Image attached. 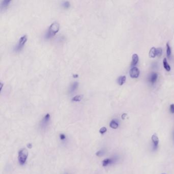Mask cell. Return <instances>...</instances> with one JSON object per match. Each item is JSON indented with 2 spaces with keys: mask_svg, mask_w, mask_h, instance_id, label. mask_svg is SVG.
<instances>
[{
  "mask_svg": "<svg viewBox=\"0 0 174 174\" xmlns=\"http://www.w3.org/2000/svg\"><path fill=\"white\" fill-rule=\"evenodd\" d=\"M60 29V25L59 23L54 22L51 25L49 30L46 34V38H50L55 36L57 33L58 32Z\"/></svg>",
  "mask_w": 174,
  "mask_h": 174,
  "instance_id": "obj_1",
  "label": "cell"
},
{
  "mask_svg": "<svg viewBox=\"0 0 174 174\" xmlns=\"http://www.w3.org/2000/svg\"><path fill=\"white\" fill-rule=\"evenodd\" d=\"M28 156V152L26 148H22L19 152L18 159L20 164H24L26 162Z\"/></svg>",
  "mask_w": 174,
  "mask_h": 174,
  "instance_id": "obj_2",
  "label": "cell"
},
{
  "mask_svg": "<svg viewBox=\"0 0 174 174\" xmlns=\"http://www.w3.org/2000/svg\"><path fill=\"white\" fill-rule=\"evenodd\" d=\"M27 41V36L26 35H24L20 38L19 40V42L18 43L17 46H15L14 50L16 52H19L23 48L25 43H26Z\"/></svg>",
  "mask_w": 174,
  "mask_h": 174,
  "instance_id": "obj_3",
  "label": "cell"
},
{
  "mask_svg": "<svg viewBox=\"0 0 174 174\" xmlns=\"http://www.w3.org/2000/svg\"><path fill=\"white\" fill-rule=\"evenodd\" d=\"M140 72L139 69L136 67H132L130 71L129 74L130 77L132 78H137L138 77Z\"/></svg>",
  "mask_w": 174,
  "mask_h": 174,
  "instance_id": "obj_4",
  "label": "cell"
},
{
  "mask_svg": "<svg viewBox=\"0 0 174 174\" xmlns=\"http://www.w3.org/2000/svg\"><path fill=\"white\" fill-rule=\"evenodd\" d=\"M151 139H152V141H153V143L154 144V146L156 148L158 146V145L159 143V139L157 135V134L156 133H154V134L152 136Z\"/></svg>",
  "mask_w": 174,
  "mask_h": 174,
  "instance_id": "obj_5",
  "label": "cell"
},
{
  "mask_svg": "<svg viewBox=\"0 0 174 174\" xmlns=\"http://www.w3.org/2000/svg\"><path fill=\"white\" fill-rule=\"evenodd\" d=\"M138 56L137 54H134L132 55V62H131V66H135V65L138 63Z\"/></svg>",
  "mask_w": 174,
  "mask_h": 174,
  "instance_id": "obj_6",
  "label": "cell"
},
{
  "mask_svg": "<svg viewBox=\"0 0 174 174\" xmlns=\"http://www.w3.org/2000/svg\"><path fill=\"white\" fill-rule=\"evenodd\" d=\"M158 77V75L157 74L154 72V73L152 74L151 75V77L150 78V81L152 83V84H154L155 82L156 81Z\"/></svg>",
  "mask_w": 174,
  "mask_h": 174,
  "instance_id": "obj_7",
  "label": "cell"
},
{
  "mask_svg": "<svg viewBox=\"0 0 174 174\" xmlns=\"http://www.w3.org/2000/svg\"><path fill=\"white\" fill-rule=\"evenodd\" d=\"M10 2H11L10 0H5V1H3L1 4V9H5L7 8L8 6H9Z\"/></svg>",
  "mask_w": 174,
  "mask_h": 174,
  "instance_id": "obj_8",
  "label": "cell"
},
{
  "mask_svg": "<svg viewBox=\"0 0 174 174\" xmlns=\"http://www.w3.org/2000/svg\"><path fill=\"white\" fill-rule=\"evenodd\" d=\"M148 55L151 58H155V56H156V49L155 47H152L150 49Z\"/></svg>",
  "mask_w": 174,
  "mask_h": 174,
  "instance_id": "obj_9",
  "label": "cell"
},
{
  "mask_svg": "<svg viewBox=\"0 0 174 174\" xmlns=\"http://www.w3.org/2000/svg\"><path fill=\"white\" fill-rule=\"evenodd\" d=\"M126 77L125 76H123L119 77L118 79V82L119 85H123L125 83Z\"/></svg>",
  "mask_w": 174,
  "mask_h": 174,
  "instance_id": "obj_10",
  "label": "cell"
},
{
  "mask_svg": "<svg viewBox=\"0 0 174 174\" xmlns=\"http://www.w3.org/2000/svg\"><path fill=\"white\" fill-rule=\"evenodd\" d=\"M78 87V83L74 82V83H72L70 87V93L74 92L76 90V89Z\"/></svg>",
  "mask_w": 174,
  "mask_h": 174,
  "instance_id": "obj_11",
  "label": "cell"
},
{
  "mask_svg": "<svg viewBox=\"0 0 174 174\" xmlns=\"http://www.w3.org/2000/svg\"><path fill=\"white\" fill-rule=\"evenodd\" d=\"M163 64H164V67L165 69L168 72L170 71V70H171V67H170L168 63L167 60H166V58H164V60H163Z\"/></svg>",
  "mask_w": 174,
  "mask_h": 174,
  "instance_id": "obj_12",
  "label": "cell"
},
{
  "mask_svg": "<svg viewBox=\"0 0 174 174\" xmlns=\"http://www.w3.org/2000/svg\"><path fill=\"white\" fill-rule=\"evenodd\" d=\"M110 127L112 129H117L118 127V124L114 120H112L110 123Z\"/></svg>",
  "mask_w": 174,
  "mask_h": 174,
  "instance_id": "obj_13",
  "label": "cell"
},
{
  "mask_svg": "<svg viewBox=\"0 0 174 174\" xmlns=\"http://www.w3.org/2000/svg\"><path fill=\"white\" fill-rule=\"evenodd\" d=\"M166 55H167V56L169 58L171 57V47H170L168 42L166 43Z\"/></svg>",
  "mask_w": 174,
  "mask_h": 174,
  "instance_id": "obj_14",
  "label": "cell"
},
{
  "mask_svg": "<svg viewBox=\"0 0 174 174\" xmlns=\"http://www.w3.org/2000/svg\"><path fill=\"white\" fill-rule=\"evenodd\" d=\"M82 97L83 96L82 95L76 96L72 99V101H75V102H80V101H81V100L82 99Z\"/></svg>",
  "mask_w": 174,
  "mask_h": 174,
  "instance_id": "obj_15",
  "label": "cell"
},
{
  "mask_svg": "<svg viewBox=\"0 0 174 174\" xmlns=\"http://www.w3.org/2000/svg\"><path fill=\"white\" fill-rule=\"evenodd\" d=\"M111 159H109V158H107L105 159L103 161V163L102 164L103 166H107L108 164H109L111 162Z\"/></svg>",
  "mask_w": 174,
  "mask_h": 174,
  "instance_id": "obj_16",
  "label": "cell"
},
{
  "mask_svg": "<svg viewBox=\"0 0 174 174\" xmlns=\"http://www.w3.org/2000/svg\"><path fill=\"white\" fill-rule=\"evenodd\" d=\"M50 118V115L49 113L46 114L44 118H43V120H42V122H43V123H44V124H46V123H48L49 121Z\"/></svg>",
  "mask_w": 174,
  "mask_h": 174,
  "instance_id": "obj_17",
  "label": "cell"
},
{
  "mask_svg": "<svg viewBox=\"0 0 174 174\" xmlns=\"http://www.w3.org/2000/svg\"><path fill=\"white\" fill-rule=\"evenodd\" d=\"M162 53V50L161 48H158L156 49V56L160 57L161 56Z\"/></svg>",
  "mask_w": 174,
  "mask_h": 174,
  "instance_id": "obj_18",
  "label": "cell"
},
{
  "mask_svg": "<svg viewBox=\"0 0 174 174\" xmlns=\"http://www.w3.org/2000/svg\"><path fill=\"white\" fill-rule=\"evenodd\" d=\"M62 6L64 8H68L70 7V3L68 1L63 2L62 3Z\"/></svg>",
  "mask_w": 174,
  "mask_h": 174,
  "instance_id": "obj_19",
  "label": "cell"
},
{
  "mask_svg": "<svg viewBox=\"0 0 174 174\" xmlns=\"http://www.w3.org/2000/svg\"><path fill=\"white\" fill-rule=\"evenodd\" d=\"M106 131H107V128L106 127H103L101 128L99 130V132L101 134H104Z\"/></svg>",
  "mask_w": 174,
  "mask_h": 174,
  "instance_id": "obj_20",
  "label": "cell"
},
{
  "mask_svg": "<svg viewBox=\"0 0 174 174\" xmlns=\"http://www.w3.org/2000/svg\"><path fill=\"white\" fill-rule=\"evenodd\" d=\"M170 111L172 113H174V104H171L170 105Z\"/></svg>",
  "mask_w": 174,
  "mask_h": 174,
  "instance_id": "obj_21",
  "label": "cell"
},
{
  "mask_svg": "<svg viewBox=\"0 0 174 174\" xmlns=\"http://www.w3.org/2000/svg\"><path fill=\"white\" fill-rule=\"evenodd\" d=\"M103 154V152L102 151H99L97 152L96 153V155L97 156H101V155H102Z\"/></svg>",
  "mask_w": 174,
  "mask_h": 174,
  "instance_id": "obj_22",
  "label": "cell"
},
{
  "mask_svg": "<svg viewBox=\"0 0 174 174\" xmlns=\"http://www.w3.org/2000/svg\"><path fill=\"white\" fill-rule=\"evenodd\" d=\"M60 138L61 140H64L66 139V136H65L63 134H61L60 135Z\"/></svg>",
  "mask_w": 174,
  "mask_h": 174,
  "instance_id": "obj_23",
  "label": "cell"
},
{
  "mask_svg": "<svg viewBox=\"0 0 174 174\" xmlns=\"http://www.w3.org/2000/svg\"><path fill=\"white\" fill-rule=\"evenodd\" d=\"M27 147L29 148H31L32 147V145L31 143H29L27 144Z\"/></svg>",
  "mask_w": 174,
  "mask_h": 174,
  "instance_id": "obj_24",
  "label": "cell"
},
{
  "mask_svg": "<svg viewBox=\"0 0 174 174\" xmlns=\"http://www.w3.org/2000/svg\"><path fill=\"white\" fill-rule=\"evenodd\" d=\"M3 86V83L1 82V90H2V89Z\"/></svg>",
  "mask_w": 174,
  "mask_h": 174,
  "instance_id": "obj_25",
  "label": "cell"
},
{
  "mask_svg": "<svg viewBox=\"0 0 174 174\" xmlns=\"http://www.w3.org/2000/svg\"><path fill=\"white\" fill-rule=\"evenodd\" d=\"M78 76L77 75H74V77H78Z\"/></svg>",
  "mask_w": 174,
  "mask_h": 174,
  "instance_id": "obj_26",
  "label": "cell"
},
{
  "mask_svg": "<svg viewBox=\"0 0 174 174\" xmlns=\"http://www.w3.org/2000/svg\"></svg>",
  "mask_w": 174,
  "mask_h": 174,
  "instance_id": "obj_27",
  "label": "cell"
}]
</instances>
